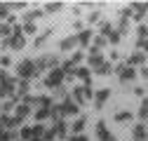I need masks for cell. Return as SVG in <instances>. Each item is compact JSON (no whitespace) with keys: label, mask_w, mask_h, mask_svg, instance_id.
I'll use <instances>...</instances> for the list:
<instances>
[{"label":"cell","mask_w":148,"mask_h":141,"mask_svg":"<svg viewBox=\"0 0 148 141\" xmlns=\"http://www.w3.org/2000/svg\"><path fill=\"white\" fill-rule=\"evenodd\" d=\"M16 73H19L21 78H33V75H38L40 70H38V66H35V61H21L19 66H16Z\"/></svg>","instance_id":"obj_1"},{"label":"cell","mask_w":148,"mask_h":141,"mask_svg":"<svg viewBox=\"0 0 148 141\" xmlns=\"http://www.w3.org/2000/svg\"><path fill=\"white\" fill-rule=\"evenodd\" d=\"M64 68H52L49 70V75H47V80H45V85L47 87H59L61 85V80H64Z\"/></svg>","instance_id":"obj_2"},{"label":"cell","mask_w":148,"mask_h":141,"mask_svg":"<svg viewBox=\"0 0 148 141\" xmlns=\"http://www.w3.org/2000/svg\"><path fill=\"white\" fill-rule=\"evenodd\" d=\"M5 47H14V49H21L24 47V35H21V28L16 26V31H14V35L10 40H5Z\"/></svg>","instance_id":"obj_3"},{"label":"cell","mask_w":148,"mask_h":141,"mask_svg":"<svg viewBox=\"0 0 148 141\" xmlns=\"http://www.w3.org/2000/svg\"><path fill=\"white\" fill-rule=\"evenodd\" d=\"M73 97H75V101H78V103H85V101L92 97L89 85H85V87H75V90H73Z\"/></svg>","instance_id":"obj_4"},{"label":"cell","mask_w":148,"mask_h":141,"mask_svg":"<svg viewBox=\"0 0 148 141\" xmlns=\"http://www.w3.org/2000/svg\"><path fill=\"white\" fill-rule=\"evenodd\" d=\"M97 136H99L101 141H115V136L106 129V122H97Z\"/></svg>","instance_id":"obj_5"},{"label":"cell","mask_w":148,"mask_h":141,"mask_svg":"<svg viewBox=\"0 0 148 141\" xmlns=\"http://www.w3.org/2000/svg\"><path fill=\"white\" fill-rule=\"evenodd\" d=\"M57 64H59V59H57V57H49V54H47V57H40L38 61H35L38 70H45L47 66H57Z\"/></svg>","instance_id":"obj_6"},{"label":"cell","mask_w":148,"mask_h":141,"mask_svg":"<svg viewBox=\"0 0 148 141\" xmlns=\"http://www.w3.org/2000/svg\"><path fill=\"white\" fill-rule=\"evenodd\" d=\"M87 61H89V66H92V68H99V66L103 64V57H101V52H99V49H89Z\"/></svg>","instance_id":"obj_7"},{"label":"cell","mask_w":148,"mask_h":141,"mask_svg":"<svg viewBox=\"0 0 148 141\" xmlns=\"http://www.w3.org/2000/svg\"><path fill=\"white\" fill-rule=\"evenodd\" d=\"M75 113H78V103L73 99H66L61 103V115H75Z\"/></svg>","instance_id":"obj_8"},{"label":"cell","mask_w":148,"mask_h":141,"mask_svg":"<svg viewBox=\"0 0 148 141\" xmlns=\"http://www.w3.org/2000/svg\"><path fill=\"white\" fill-rule=\"evenodd\" d=\"M118 73H120V80H122V82H127V80H134L136 70H134L132 66H120V68H118Z\"/></svg>","instance_id":"obj_9"},{"label":"cell","mask_w":148,"mask_h":141,"mask_svg":"<svg viewBox=\"0 0 148 141\" xmlns=\"http://www.w3.org/2000/svg\"><path fill=\"white\" fill-rule=\"evenodd\" d=\"M108 97H110V90H106V87H103V90H99L97 97H94V106H97V108H103V103H106Z\"/></svg>","instance_id":"obj_10"},{"label":"cell","mask_w":148,"mask_h":141,"mask_svg":"<svg viewBox=\"0 0 148 141\" xmlns=\"http://www.w3.org/2000/svg\"><path fill=\"white\" fill-rule=\"evenodd\" d=\"M129 7H132V12H136L134 14L136 19H143L146 12H148V3H134V5H129Z\"/></svg>","instance_id":"obj_11"},{"label":"cell","mask_w":148,"mask_h":141,"mask_svg":"<svg viewBox=\"0 0 148 141\" xmlns=\"http://www.w3.org/2000/svg\"><path fill=\"white\" fill-rule=\"evenodd\" d=\"M75 45H78V35H68V38H64V40H61V45H59V47H61V52H68L71 47H75Z\"/></svg>","instance_id":"obj_12"},{"label":"cell","mask_w":148,"mask_h":141,"mask_svg":"<svg viewBox=\"0 0 148 141\" xmlns=\"http://www.w3.org/2000/svg\"><path fill=\"white\" fill-rule=\"evenodd\" d=\"M148 139V129L143 125H136L134 127V141H146Z\"/></svg>","instance_id":"obj_13"},{"label":"cell","mask_w":148,"mask_h":141,"mask_svg":"<svg viewBox=\"0 0 148 141\" xmlns=\"http://www.w3.org/2000/svg\"><path fill=\"white\" fill-rule=\"evenodd\" d=\"M66 122L64 120H57V125H54V134H57V136H66Z\"/></svg>","instance_id":"obj_14"},{"label":"cell","mask_w":148,"mask_h":141,"mask_svg":"<svg viewBox=\"0 0 148 141\" xmlns=\"http://www.w3.org/2000/svg\"><path fill=\"white\" fill-rule=\"evenodd\" d=\"M26 115H28V106H26V103H21L19 108H16V118H14V120H16V122H21Z\"/></svg>","instance_id":"obj_15"},{"label":"cell","mask_w":148,"mask_h":141,"mask_svg":"<svg viewBox=\"0 0 148 141\" xmlns=\"http://www.w3.org/2000/svg\"><path fill=\"white\" fill-rule=\"evenodd\" d=\"M89 38H92V31H80L78 33V45H87Z\"/></svg>","instance_id":"obj_16"},{"label":"cell","mask_w":148,"mask_h":141,"mask_svg":"<svg viewBox=\"0 0 148 141\" xmlns=\"http://www.w3.org/2000/svg\"><path fill=\"white\" fill-rule=\"evenodd\" d=\"M97 73H99V75H108V73H113V66H110L108 61H103V64L97 68Z\"/></svg>","instance_id":"obj_17"},{"label":"cell","mask_w":148,"mask_h":141,"mask_svg":"<svg viewBox=\"0 0 148 141\" xmlns=\"http://www.w3.org/2000/svg\"><path fill=\"white\" fill-rule=\"evenodd\" d=\"M139 115L146 120L148 118V97H143V101H141V111H139Z\"/></svg>","instance_id":"obj_18"},{"label":"cell","mask_w":148,"mask_h":141,"mask_svg":"<svg viewBox=\"0 0 148 141\" xmlns=\"http://www.w3.org/2000/svg\"><path fill=\"white\" fill-rule=\"evenodd\" d=\"M141 61H143V52H136V54L129 57V66H132V64H141Z\"/></svg>","instance_id":"obj_19"},{"label":"cell","mask_w":148,"mask_h":141,"mask_svg":"<svg viewBox=\"0 0 148 141\" xmlns=\"http://www.w3.org/2000/svg\"><path fill=\"white\" fill-rule=\"evenodd\" d=\"M82 129H85V120L80 118V120H75V125H73V132H75V134H80Z\"/></svg>","instance_id":"obj_20"},{"label":"cell","mask_w":148,"mask_h":141,"mask_svg":"<svg viewBox=\"0 0 148 141\" xmlns=\"http://www.w3.org/2000/svg\"><path fill=\"white\" fill-rule=\"evenodd\" d=\"M75 73H78L85 82H89V70H87V68H75Z\"/></svg>","instance_id":"obj_21"},{"label":"cell","mask_w":148,"mask_h":141,"mask_svg":"<svg viewBox=\"0 0 148 141\" xmlns=\"http://www.w3.org/2000/svg\"><path fill=\"white\" fill-rule=\"evenodd\" d=\"M47 115H49V108H40L38 113H35V118H38V120H45Z\"/></svg>","instance_id":"obj_22"},{"label":"cell","mask_w":148,"mask_h":141,"mask_svg":"<svg viewBox=\"0 0 148 141\" xmlns=\"http://www.w3.org/2000/svg\"><path fill=\"white\" fill-rule=\"evenodd\" d=\"M0 35H3V38L10 35V24H0Z\"/></svg>","instance_id":"obj_23"},{"label":"cell","mask_w":148,"mask_h":141,"mask_svg":"<svg viewBox=\"0 0 148 141\" xmlns=\"http://www.w3.org/2000/svg\"><path fill=\"white\" fill-rule=\"evenodd\" d=\"M129 118H132L129 113H118V115H115V120H118V122H125V120H129Z\"/></svg>","instance_id":"obj_24"},{"label":"cell","mask_w":148,"mask_h":141,"mask_svg":"<svg viewBox=\"0 0 148 141\" xmlns=\"http://www.w3.org/2000/svg\"><path fill=\"white\" fill-rule=\"evenodd\" d=\"M45 10H47V12H57V10H61V3H54V5H47Z\"/></svg>","instance_id":"obj_25"},{"label":"cell","mask_w":148,"mask_h":141,"mask_svg":"<svg viewBox=\"0 0 148 141\" xmlns=\"http://www.w3.org/2000/svg\"><path fill=\"white\" fill-rule=\"evenodd\" d=\"M26 92H28V82H21L19 85V97H24Z\"/></svg>","instance_id":"obj_26"},{"label":"cell","mask_w":148,"mask_h":141,"mask_svg":"<svg viewBox=\"0 0 148 141\" xmlns=\"http://www.w3.org/2000/svg\"><path fill=\"white\" fill-rule=\"evenodd\" d=\"M7 10H10V5H0V19H5V16H7Z\"/></svg>","instance_id":"obj_27"},{"label":"cell","mask_w":148,"mask_h":141,"mask_svg":"<svg viewBox=\"0 0 148 141\" xmlns=\"http://www.w3.org/2000/svg\"><path fill=\"white\" fill-rule=\"evenodd\" d=\"M24 31H26V33H35V26H33V24H26Z\"/></svg>","instance_id":"obj_28"},{"label":"cell","mask_w":148,"mask_h":141,"mask_svg":"<svg viewBox=\"0 0 148 141\" xmlns=\"http://www.w3.org/2000/svg\"><path fill=\"white\" fill-rule=\"evenodd\" d=\"M57 97H66V90H64V87H57Z\"/></svg>","instance_id":"obj_29"},{"label":"cell","mask_w":148,"mask_h":141,"mask_svg":"<svg viewBox=\"0 0 148 141\" xmlns=\"http://www.w3.org/2000/svg\"><path fill=\"white\" fill-rule=\"evenodd\" d=\"M71 141H89L87 136H71Z\"/></svg>","instance_id":"obj_30"},{"label":"cell","mask_w":148,"mask_h":141,"mask_svg":"<svg viewBox=\"0 0 148 141\" xmlns=\"http://www.w3.org/2000/svg\"><path fill=\"white\" fill-rule=\"evenodd\" d=\"M141 75H143V78H148V68H146V66L141 68Z\"/></svg>","instance_id":"obj_31"}]
</instances>
